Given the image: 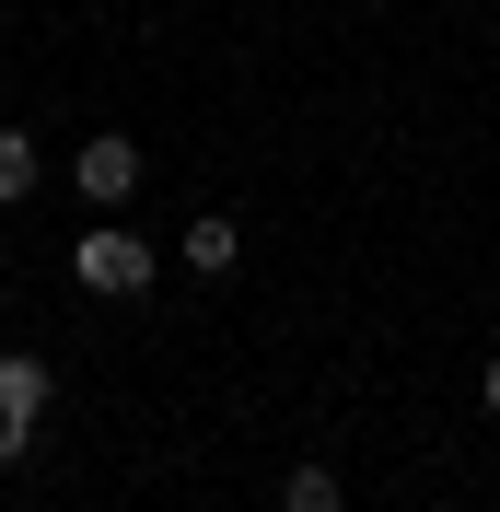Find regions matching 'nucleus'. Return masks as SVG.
<instances>
[{"label":"nucleus","mask_w":500,"mask_h":512,"mask_svg":"<svg viewBox=\"0 0 500 512\" xmlns=\"http://www.w3.org/2000/svg\"><path fill=\"white\" fill-rule=\"evenodd\" d=\"M70 280H82V291H117V303H128V291H152V245H140L128 222H94L82 245H70Z\"/></svg>","instance_id":"nucleus-1"},{"label":"nucleus","mask_w":500,"mask_h":512,"mask_svg":"<svg viewBox=\"0 0 500 512\" xmlns=\"http://www.w3.org/2000/svg\"><path fill=\"white\" fill-rule=\"evenodd\" d=\"M35 419H47V361H0V466H24V443H35Z\"/></svg>","instance_id":"nucleus-2"},{"label":"nucleus","mask_w":500,"mask_h":512,"mask_svg":"<svg viewBox=\"0 0 500 512\" xmlns=\"http://www.w3.org/2000/svg\"><path fill=\"white\" fill-rule=\"evenodd\" d=\"M70 175H82V198H94V210H117V198L140 187V140H117V128H94V140H82V163H70Z\"/></svg>","instance_id":"nucleus-3"},{"label":"nucleus","mask_w":500,"mask_h":512,"mask_svg":"<svg viewBox=\"0 0 500 512\" xmlns=\"http://www.w3.org/2000/svg\"><path fill=\"white\" fill-rule=\"evenodd\" d=\"M233 245H245V233L221 222V210H198V222H187V268H198V280H221V268H233Z\"/></svg>","instance_id":"nucleus-4"},{"label":"nucleus","mask_w":500,"mask_h":512,"mask_svg":"<svg viewBox=\"0 0 500 512\" xmlns=\"http://www.w3.org/2000/svg\"><path fill=\"white\" fill-rule=\"evenodd\" d=\"M280 512H338V478H326V466H291V478H280Z\"/></svg>","instance_id":"nucleus-5"},{"label":"nucleus","mask_w":500,"mask_h":512,"mask_svg":"<svg viewBox=\"0 0 500 512\" xmlns=\"http://www.w3.org/2000/svg\"><path fill=\"white\" fill-rule=\"evenodd\" d=\"M24 187H35V140H24V128H0V210H12Z\"/></svg>","instance_id":"nucleus-6"},{"label":"nucleus","mask_w":500,"mask_h":512,"mask_svg":"<svg viewBox=\"0 0 500 512\" xmlns=\"http://www.w3.org/2000/svg\"><path fill=\"white\" fill-rule=\"evenodd\" d=\"M477 408H489V419H500V361H489V384H477Z\"/></svg>","instance_id":"nucleus-7"}]
</instances>
